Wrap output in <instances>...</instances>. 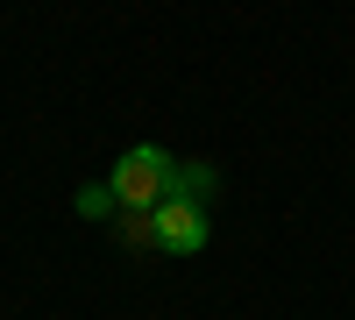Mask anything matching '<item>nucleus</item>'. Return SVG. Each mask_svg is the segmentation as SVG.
<instances>
[{
    "label": "nucleus",
    "mask_w": 355,
    "mask_h": 320,
    "mask_svg": "<svg viewBox=\"0 0 355 320\" xmlns=\"http://www.w3.org/2000/svg\"><path fill=\"white\" fill-rule=\"evenodd\" d=\"M171 178H178V157L164 150V142H135V150L114 164L107 185H114V199H121V207H142V214H150L157 199L171 192Z\"/></svg>",
    "instance_id": "nucleus-1"
},
{
    "label": "nucleus",
    "mask_w": 355,
    "mask_h": 320,
    "mask_svg": "<svg viewBox=\"0 0 355 320\" xmlns=\"http://www.w3.org/2000/svg\"><path fill=\"white\" fill-rule=\"evenodd\" d=\"M150 221H157V249H171V256H199L206 249V207L199 199H185V192H164L157 207H150Z\"/></svg>",
    "instance_id": "nucleus-2"
},
{
    "label": "nucleus",
    "mask_w": 355,
    "mask_h": 320,
    "mask_svg": "<svg viewBox=\"0 0 355 320\" xmlns=\"http://www.w3.org/2000/svg\"><path fill=\"white\" fill-rule=\"evenodd\" d=\"M114 235H121L128 249H157V221L142 207H121V214H114Z\"/></svg>",
    "instance_id": "nucleus-3"
},
{
    "label": "nucleus",
    "mask_w": 355,
    "mask_h": 320,
    "mask_svg": "<svg viewBox=\"0 0 355 320\" xmlns=\"http://www.w3.org/2000/svg\"><path fill=\"white\" fill-rule=\"evenodd\" d=\"M78 214H85V221H114V214H121V199H114V185H85V192H78Z\"/></svg>",
    "instance_id": "nucleus-4"
},
{
    "label": "nucleus",
    "mask_w": 355,
    "mask_h": 320,
    "mask_svg": "<svg viewBox=\"0 0 355 320\" xmlns=\"http://www.w3.org/2000/svg\"><path fill=\"white\" fill-rule=\"evenodd\" d=\"M214 185H220V178H214L206 164H178V178H171V192H185V199H206Z\"/></svg>",
    "instance_id": "nucleus-5"
}]
</instances>
